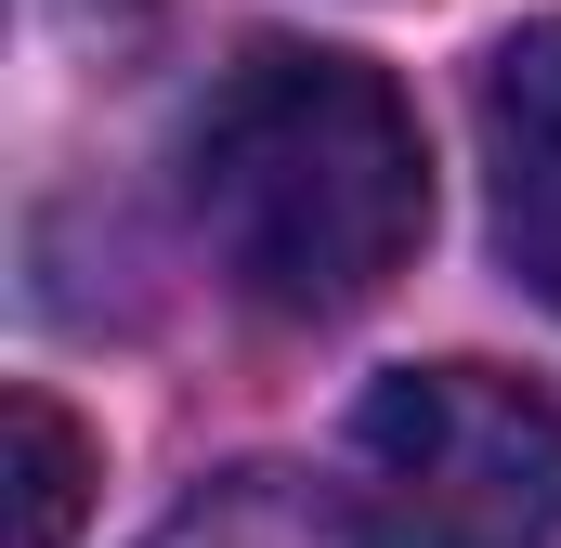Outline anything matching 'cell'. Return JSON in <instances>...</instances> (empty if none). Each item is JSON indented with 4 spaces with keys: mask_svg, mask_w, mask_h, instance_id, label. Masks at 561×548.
<instances>
[{
    "mask_svg": "<svg viewBox=\"0 0 561 548\" xmlns=\"http://www.w3.org/2000/svg\"><path fill=\"white\" fill-rule=\"evenodd\" d=\"M144 548H366V523H353V496H327L300 470H222V483H196Z\"/></svg>",
    "mask_w": 561,
    "mask_h": 548,
    "instance_id": "cell-4",
    "label": "cell"
},
{
    "mask_svg": "<svg viewBox=\"0 0 561 548\" xmlns=\"http://www.w3.org/2000/svg\"><path fill=\"white\" fill-rule=\"evenodd\" d=\"M183 209L209 262L236 274V300H262L287 327H340L431 236L419 105L366 53L262 39L249 66H222V92L183 132Z\"/></svg>",
    "mask_w": 561,
    "mask_h": 548,
    "instance_id": "cell-1",
    "label": "cell"
},
{
    "mask_svg": "<svg viewBox=\"0 0 561 548\" xmlns=\"http://www.w3.org/2000/svg\"><path fill=\"white\" fill-rule=\"evenodd\" d=\"M470 132H483V209H496V262L536 300H561V13L510 26L470 79Z\"/></svg>",
    "mask_w": 561,
    "mask_h": 548,
    "instance_id": "cell-3",
    "label": "cell"
},
{
    "mask_svg": "<svg viewBox=\"0 0 561 548\" xmlns=\"http://www.w3.org/2000/svg\"><path fill=\"white\" fill-rule=\"evenodd\" d=\"M340 496L366 548H561V406L510 366H392L353 406Z\"/></svg>",
    "mask_w": 561,
    "mask_h": 548,
    "instance_id": "cell-2",
    "label": "cell"
},
{
    "mask_svg": "<svg viewBox=\"0 0 561 548\" xmlns=\"http://www.w3.org/2000/svg\"><path fill=\"white\" fill-rule=\"evenodd\" d=\"M0 496H13L0 548H66L79 536V510H92V431L53 392H13L0 406Z\"/></svg>",
    "mask_w": 561,
    "mask_h": 548,
    "instance_id": "cell-5",
    "label": "cell"
}]
</instances>
